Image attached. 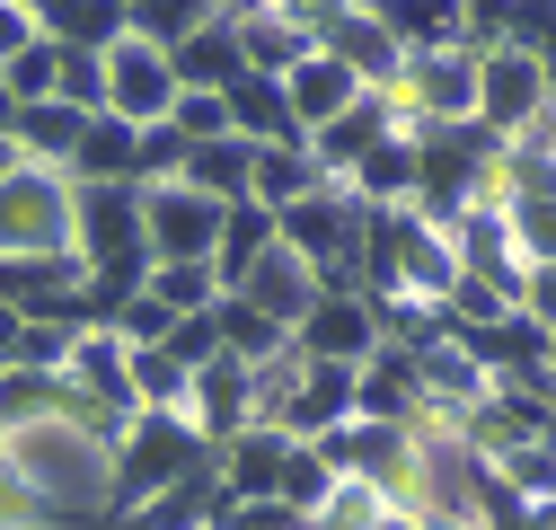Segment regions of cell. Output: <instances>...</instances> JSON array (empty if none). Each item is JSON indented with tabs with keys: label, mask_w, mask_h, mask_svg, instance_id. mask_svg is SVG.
Returning <instances> with one entry per match:
<instances>
[{
	"label": "cell",
	"mask_w": 556,
	"mask_h": 530,
	"mask_svg": "<svg viewBox=\"0 0 556 530\" xmlns=\"http://www.w3.org/2000/svg\"><path fill=\"white\" fill-rule=\"evenodd\" d=\"M10 478L45 504V513H62V504H106V487H115V451H98L80 425H36V433H10Z\"/></svg>",
	"instance_id": "obj_1"
},
{
	"label": "cell",
	"mask_w": 556,
	"mask_h": 530,
	"mask_svg": "<svg viewBox=\"0 0 556 530\" xmlns=\"http://www.w3.org/2000/svg\"><path fill=\"white\" fill-rule=\"evenodd\" d=\"M194 459H213V442L194 433V416H177V407H142L132 416V433L115 442V487H106V504L115 513H142L160 487H177Z\"/></svg>",
	"instance_id": "obj_2"
},
{
	"label": "cell",
	"mask_w": 556,
	"mask_h": 530,
	"mask_svg": "<svg viewBox=\"0 0 556 530\" xmlns=\"http://www.w3.org/2000/svg\"><path fill=\"white\" fill-rule=\"evenodd\" d=\"M72 230H80V186L62 168L18 160L0 177V256H53L72 248Z\"/></svg>",
	"instance_id": "obj_3"
},
{
	"label": "cell",
	"mask_w": 556,
	"mask_h": 530,
	"mask_svg": "<svg viewBox=\"0 0 556 530\" xmlns=\"http://www.w3.org/2000/svg\"><path fill=\"white\" fill-rule=\"evenodd\" d=\"M80 265L124 292L151 283V239H142V186H80V230H72Z\"/></svg>",
	"instance_id": "obj_4"
},
{
	"label": "cell",
	"mask_w": 556,
	"mask_h": 530,
	"mask_svg": "<svg viewBox=\"0 0 556 530\" xmlns=\"http://www.w3.org/2000/svg\"><path fill=\"white\" fill-rule=\"evenodd\" d=\"M222 222H230V204L194 194L186 177H177V186H142V239H151V265H213Z\"/></svg>",
	"instance_id": "obj_5"
},
{
	"label": "cell",
	"mask_w": 556,
	"mask_h": 530,
	"mask_svg": "<svg viewBox=\"0 0 556 530\" xmlns=\"http://www.w3.org/2000/svg\"><path fill=\"white\" fill-rule=\"evenodd\" d=\"M177 98H186V80H177V53L168 45H151V36H124L115 53H106V115H124V124H168L177 115Z\"/></svg>",
	"instance_id": "obj_6"
},
{
	"label": "cell",
	"mask_w": 556,
	"mask_h": 530,
	"mask_svg": "<svg viewBox=\"0 0 556 530\" xmlns=\"http://www.w3.org/2000/svg\"><path fill=\"white\" fill-rule=\"evenodd\" d=\"M539 106H547V62L530 45H504V53L477 62V124H495L513 142V132L539 124Z\"/></svg>",
	"instance_id": "obj_7"
},
{
	"label": "cell",
	"mask_w": 556,
	"mask_h": 530,
	"mask_svg": "<svg viewBox=\"0 0 556 530\" xmlns=\"http://www.w3.org/2000/svg\"><path fill=\"white\" fill-rule=\"evenodd\" d=\"M442 230H451V248H459V275H477V283H495V292H513V301H521L530 256H521V239H513V213H504V204H477V213H459V222H442Z\"/></svg>",
	"instance_id": "obj_8"
},
{
	"label": "cell",
	"mask_w": 556,
	"mask_h": 530,
	"mask_svg": "<svg viewBox=\"0 0 556 530\" xmlns=\"http://www.w3.org/2000/svg\"><path fill=\"white\" fill-rule=\"evenodd\" d=\"M186 416H194V433L213 442V451H230V442L256 425V363H239V354L203 363L194 389H186Z\"/></svg>",
	"instance_id": "obj_9"
},
{
	"label": "cell",
	"mask_w": 556,
	"mask_h": 530,
	"mask_svg": "<svg viewBox=\"0 0 556 530\" xmlns=\"http://www.w3.org/2000/svg\"><path fill=\"white\" fill-rule=\"evenodd\" d=\"M380 142H397V98H389V89H363L336 124L309 132V160H318V177H354Z\"/></svg>",
	"instance_id": "obj_10"
},
{
	"label": "cell",
	"mask_w": 556,
	"mask_h": 530,
	"mask_svg": "<svg viewBox=\"0 0 556 530\" xmlns=\"http://www.w3.org/2000/svg\"><path fill=\"white\" fill-rule=\"evenodd\" d=\"M301 354L309 363H371L380 354V310L363 292H318V310L301 318Z\"/></svg>",
	"instance_id": "obj_11"
},
{
	"label": "cell",
	"mask_w": 556,
	"mask_h": 530,
	"mask_svg": "<svg viewBox=\"0 0 556 530\" xmlns=\"http://www.w3.org/2000/svg\"><path fill=\"white\" fill-rule=\"evenodd\" d=\"M301 363H309V354H301ZM354 416H363V363H309L301 389H292L283 433H292V442H318V433L354 425Z\"/></svg>",
	"instance_id": "obj_12"
},
{
	"label": "cell",
	"mask_w": 556,
	"mask_h": 530,
	"mask_svg": "<svg viewBox=\"0 0 556 530\" xmlns=\"http://www.w3.org/2000/svg\"><path fill=\"white\" fill-rule=\"evenodd\" d=\"M222 504H230V478H222V451H213V459H194L177 487H160V495L132 513L124 530H213V521H222Z\"/></svg>",
	"instance_id": "obj_13"
},
{
	"label": "cell",
	"mask_w": 556,
	"mask_h": 530,
	"mask_svg": "<svg viewBox=\"0 0 556 530\" xmlns=\"http://www.w3.org/2000/svg\"><path fill=\"white\" fill-rule=\"evenodd\" d=\"M318 45H327V53H336L363 89H397V72H406V45L389 36V18H380V10H344Z\"/></svg>",
	"instance_id": "obj_14"
},
{
	"label": "cell",
	"mask_w": 556,
	"mask_h": 530,
	"mask_svg": "<svg viewBox=\"0 0 556 530\" xmlns=\"http://www.w3.org/2000/svg\"><path fill=\"white\" fill-rule=\"evenodd\" d=\"M222 98H230V132H239V142H256V151H274V142H309L301 115H292V89L274 80V72H239Z\"/></svg>",
	"instance_id": "obj_15"
},
{
	"label": "cell",
	"mask_w": 556,
	"mask_h": 530,
	"mask_svg": "<svg viewBox=\"0 0 556 530\" xmlns=\"http://www.w3.org/2000/svg\"><path fill=\"white\" fill-rule=\"evenodd\" d=\"M451 345H468V363H477L485 380H513V371H539V363H547V327H539L530 310H504V318L468 327V337H451Z\"/></svg>",
	"instance_id": "obj_16"
},
{
	"label": "cell",
	"mask_w": 556,
	"mask_h": 530,
	"mask_svg": "<svg viewBox=\"0 0 556 530\" xmlns=\"http://www.w3.org/2000/svg\"><path fill=\"white\" fill-rule=\"evenodd\" d=\"M239 292H248L265 318H283L292 337H301V318L318 310V265H309V256H292V248H274V256H256V275H248Z\"/></svg>",
	"instance_id": "obj_17"
},
{
	"label": "cell",
	"mask_w": 556,
	"mask_h": 530,
	"mask_svg": "<svg viewBox=\"0 0 556 530\" xmlns=\"http://www.w3.org/2000/svg\"><path fill=\"white\" fill-rule=\"evenodd\" d=\"M283 469H292V433L283 425H248L230 451H222V478L239 504H265V495H283Z\"/></svg>",
	"instance_id": "obj_18"
},
{
	"label": "cell",
	"mask_w": 556,
	"mask_h": 530,
	"mask_svg": "<svg viewBox=\"0 0 556 530\" xmlns=\"http://www.w3.org/2000/svg\"><path fill=\"white\" fill-rule=\"evenodd\" d=\"M27 18L53 36V45H80V53H115L132 36L124 0H27Z\"/></svg>",
	"instance_id": "obj_19"
},
{
	"label": "cell",
	"mask_w": 556,
	"mask_h": 530,
	"mask_svg": "<svg viewBox=\"0 0 556 530\" xmlns=\"http://www.w3.org/2000/svg\"><path fill=\"white\" fill-rule=\"evenodd\" d=\"M283 89H292V115H301V132H318V124H336L344 106H354V98H363V80H354V72H344V62H336L327 45L292 62V72H283Z\"/></svg>",
	"instance_id": "obj_20"
},
{
	"label": "cell",
	"mask_w": 556,
	"mask_h": 530,
	"mask_svg": "<svg viewBox=\"0 0 556 530\" xmlns=\"http://www.w3.org/2000/svg\"><path fill=\"white\" fill-rule=\"evenodd\" d=\"M72 380L98 398V407H124V416H142V398H132V345L115 337V327H89V337L72 345Z\"/></svg>",
	"instance_id": "obj_21"
},
{
	"label": "cell",
	"mask_w": 556,
	"mask_h": 530,
	"mask_svg": "<svg viewBox=\"0 0 556 530\" xmlns=\"http://www.w3.org/2000/svg\"><path fill=\"white\" fill-rule=\"evenodd\" d=\"M80 142H89V115H80L72 98H36V106L18 115V151H27L36 168H62V177H72Z\"/></svg>",
	"instance_id": "obj_22"
},
{
	"label": "cell",
	"mask_w": 556,
	"mask_h": 530,
	"mask_svg": "<svg viewBox=\"0 0 556 530\" xmlns=\"http://www.w3.org/2000/svg\"><path fill=\"white\" fill-rule=\"evenodd\" d=\"M274 248H283V213H274V204H256V194H248V204H230V222H222V248H213L222 283L239 292V283L256 275V256H274Z\"/></svg>",
	"instance_id": "obj_23"
},
{
	"label": "cell",
	"mask_w": 556,
	"mask_h": 530,
	"mask_svg": "<svg viewBox=\"0 0 556 530\" xmlns=\"http://www.w3.org/2000/svg\"><path fill=\"white\" fill-rule=\"evenodd\" d=\"M248 72V45H239V18L222 10V18H203L186 45H177V80L186 89H230Z\"/></svg>",
	"instance_id": "obj_24"
},
{
	"label": "cell",
	"mask_w": 556,
	"mask_h": 530,
	"mask_svg": "<svg viewBox=\"0 0 556 530\" xmlns=\"http://www.w3.org/2000/svg\"><path fill=\"white\" fill-rule=\"evenodd\" d=\"M132 168H142V124L89 115V142L72 160V186H132Z\"/></svg>",
	"instance_id": "obj_25"
},
{
	"label": "cell",
	"mask_w": 556,
	"mask_h": 530,
	"mask_svg": "<svg viewBox=\"0 0 556 530\" xmlns=\"http://www.w3.org/2000/svg\"><path fill=\"white\" fill-rule=\"evenodd\" d=\"M380 18L406 53H451L468 45V0H380Z\"/></svg>",
	"instance_id": "obj_26"
},
{
	"label": "cell",
	"mask_w": 556,
	"mask_h": 530,
	"mask_svg": "<svg viewBox=\"0 0 556 530\" xmlns=\"http://www.w3.org/2000/svg\"><path fill=\"white\" fill-rule=\"evenodd\" d=\"M186 186L213 194V204H248V194H256V142H239V132H222V142H194Z\"/></svg>",
	"instance_id": "obj_27"
},
{
	"label": "cell",
	"mask_w": 556,
	"mask_h": 530,
	"mask_svg": "<svg viewBox=\"0 0 556 530\" xmlns=\"http://www.w3.org/2000/svg\"><path fill=\"white\" fill-rule=\"evenodd\" d=\"M239 45H248V72H274V80H283L301 53H318V36L301 18H283L274 0H265V10H239Z\"/></svg>",
	"instance_id": "obj_28"
},
{
	"label": "cell",
	"mask_w": 556,
	"mask_h": 530,
	"mask_svg": "<svg viewBox=\"0 0 556 530\" xmlns=\"http://www.w3.org/2000/svg\"><path fill=\"white\" fill-rule=\"evenodd\" d=\"M62 407H72V371H0V425L10 433L62 425Z\"/></svg>",
	"instance_id": "obj_29"
},
{
	"label": "cell",
	"mask_w": 556,
	"mask_h": 530,
	"mask_svg": "<svg viewBox=\"0 0 556 530\" xmlns=\"http://www.w3.org/2000/svg\"><path fill=\"white\" fill-rule=\"evenodd\" d=\"M222 345L239 354V363H283V354H301V337L283 318H265L248 292H222Z\"/></svg>",
	"instance_id": "obj_30"
},
{
	"label": "cell",
	"mask_w": 556,
	"mask_h": 530,
	"mask_svg": "<svg viewBox=\"0 0 556 530\" xmlns=\"http://www.w3.org/2000/svg\"><path fill=\"white\" fill-rule=\"evenodd\" d=\"M344 186H354L371 213H380V204H415V186H425V151H415L406 132H397V142H380V151H371L354 177H344Z\"/></svg>",
	"instance_id": "obj_31"
},
{
	"label": "cell",
	"mask_w": 556,
	"mask_h": 530,
	"mask_svg": "<svg viewBox=\"0 0 556 530\" xmlns=\"http://www.w3.org/2000/svg\"><path fill=\"white\" fill-rule=\"evenodd\" d=\"M371 310H380V345H406V354L451 345V310H442V301H425V292H380Z\"/></svg>",
	"instance_id": "obj_32"
},
{
	"label": "cell",
	"mask_w": 556,
	"mask_h": 530,
	"mask_svg": "<svg viewBox=\"0 0 556 530\" xmlns=\"http://www.w3.org/2000/svg\"><path fill=\"white\" fill-rule=\"evenodd\" d=\"M327 177H318V160H309V142H274V151H256V204H274V213H292L301 194H318Z\"/></svg>",
	"instance_id": "obj_33"
},
{
	"label": "cell",
	"mask_w": 556,
	"mask_h": 530,
	"mask_svg": "<svg viewBox=\"0 0 556 530\" xmlns=\"http://www.w3.org/2000/svg\"><path fill=\"white\" fill-rule=\"evenodd\" d=\"M459 442H468L477 459H513L521 442H547V433L513 407V398H485V407H468V416H459Z\"/></svg>",
	"instance_id": "obj_34"
},
{
	"label": "cell",
	"mask_w": 556,
	"mask_h": 530,
	"mask_svg": "<svg viewBox=\"0 0 556 530\" xmlns=\"http://www.w3.org/2000/svg\"><path fill=\"white\" fill-rule=\"evenodd\" d=\"M124 18H132V36H151V45H186L203 18H222V0H124Z\"/></svg>",
	"instance_id": "obj_35"
},
{
	"label": "cell",
	"mask_w": 556,
	"mask_h": 530,
	"mask_svg": "<svg viewBox=\"0 0 556 530\" xmlns=\"http://www.w3.org/2000/svg\"><path fill=\"white\" fill-rule=\"evenodd\" d=\"M151 301H168L177 318H194V310H222V265H151V283H142Z\"/></svg>",
	"instance_id": "obj_36"
},
{
	"label": "cell",
	"mask_w": 556,
	"mask_h": 530,
	"mask_svg": "<svg viewBox=\"0 0 556 530\" xmlns=\"http://www.w3.org/2000/svg\"><path fill=\"white\" fill-rule=\"evenodd\" d=\"M186 389H194V371L168 345H132V398H142V407H177L186 416Z\"/></svg>",
	"instance_id": "obj_37"
},
{
	"label": "cell",
	"mask_w": 556,
	"mask_h": 530,
	"mask_svg": "<svg viewBox=\"0 0 556 530\" xmlns=\"http://www.w3.org/2000/svg\"><path fill=\"white\" fill-rule=\"evenodd\" d=\"M327 495H336L327 451H318V442H292V469H283V495H274V504H292L301 521H318V513H327Z\"/></svg>",
	"instance_id": "obj_38"
},
{
	"label": "cell",
	"mask_w": 556,
	"mask_h": 530,
	"mask_svg": "<svg viewBox=\"0 0 556 530\" xmlns=\"http://www.w3.org/2000/svg\"><path fill=\"white\" fill-rule=\"evenodd\" d=\"M72 345H80V327L27 318V337H18V363H10V371H72Z\"/></svg>",
	"instance_id": "obj_39"
},
{
	"label": "cell",
	"mask_w": 556,
	"mask_h": 530,
	"mask_svg": "<svg viewBox=\"0 0 556 530\" xmlns=\"http://www.w3.org/2000/svg\"><path fill=\"white\" fill-rule=\"evenodd\" d=\"M504 213H513L521 256L530 265H556V194H521V204H504Z\"/></svg>",
	"instance_id": "obj_40"
},
{
	"label": "cell",
	"mask_w": 556,
	"mask_h": 530,
	"mask_svg": "<svg viewBox=\"0 0 556 530\" xmlns=\"http://www.w3.org/2000/svg\"><path fill=\"white\" fill-rule=\"evenodd\" d=\"M0 80H10L18 89V106H36V98H53V80H62V45L53 36H36L18 62H10V72H0Z\"/></svg>",
	"instance_id": "obj_41"
},
{
	"label": "cell",
	"mask_w": 556,
	"mask_h": 530,
	"mask_svg": "<svg viewBox=\"0 0 556 530\" xmlns=\"http://www.w3.org/2000/svg\"><path fill=\"white\" fill-rule=\"evenodd\" d=\"M442 310H451V337H468V327H485V318H504V310H521V301H513V292H495V283H477V275H459Z\"/></svg>",
	"instance_id": "obj_42"
},
{
	"label": "cell",
	"mask_w": 556,
	"mask_h": 530,
	"mask_svg": "<svg viewBox=\"0 0 556 530\" xmlns=\"http://www.w3.org/2000/svg\"><path fill=\"white\" fill-rule=\"evenodd\" d=\"M168 354H177L186 371L222 363V354H230V345H222V310H194V318H177V327H168Z\"/></svg>",
	"instance_id": "obj_43"
},
{
	"label": "cell",
	"mask_w": 556,
	"mask_h": 530,
	"mask_svg": "<svg viewBox=\"0 0 556 530\" xmlns=\"http://www.w3.org/2000/svg\"><path fill=\"white\" fill-rule=\"evenodd\" d=\"M513 27H521V0H468V53H477V62L504 53Z\"/></svg>",
	"instance_id": "obj_44"
},
{
	"label": "cell",
	"mask_w": 556,
	"mask_h": 530,
	"mask_svg": "<svg viewBox=\"0 0 556 530\" xmlns=\"http://www.w3.org/2000/svg\"><path fill=\"white\" fill-rule=\"evenodd\" d=\"M168 124L186 132V142H222V132H230V98H222V89H186Z\"/></svg>",
	"instance_id": "obj_45"
},
{
	"label": "cell",
	"mask_w": 556,
	"mask_h": 530,
	"mask_svg": "<svg viewBox=\"0 0 556 530\" xmlns=\"http://www.w3.org/2000/svg\"><path fill=\"white\" fill-rule=\"evenodd\" d=\"M495 469H504L530 504H547V495H556V442H521L513 459H495Z\"/></svg>",
	"instance_id": "obj_46"
},
{
	"label": "cell",
	"mask_w": 556,
	"mask_h": 530,
	"mask_svg": "<svg viewBox=\"0 0 556 530\" xmlns=\"http://www.w3.org/2000/svg\"><path fill=\"white\" fill-rule=\"evenodd\" d=\"M168 327H177V310H168V301L132 292V301H124V318H115V337H124V345H168Z\"/></svg>",
	"instance_id": "obj_47"
},
{
	"label": "cell",
	"mask_w": 556,
	"mask_h": 530,
	"mask_svg": "<svg viewBox=\"0 0 556 530\" xmlns=\"http://www.w3.org/2000/svg\"><path fill=\"white\" fill-rule=\"evenodd\" d=\"M213 530H309V521H301L292 504H274V495H265V504H239V495H230Z\"/></svg>",
	"instance_id": "obj_48"
},
{
	"label": "cell",
	"mask_w": 556,
	"mask_h": 530,
	"mask_svg": "<svg viewBox=\"0 0 556 530\" xmlns=\"http://www.w3.org/2000/svg\"><path fill=\"white\" fill-rule=\"evenodd\" d=\"M36 36H45V27L27 18V0H0V72H10V62H18Z\"/></svg>",
	"instance_id": "obj_49"
},
{
	"label": "cell",
	"mask_w": 556,
	"mask_h": 530,
	"mask_svg": "<svg viewBox=\"0 0 556 530\" xmlns=\"http://www.w3.org/2000/svg\"><path fill=\"white\" fill-rule=\"evenodd\" d=\"M274 10H283V18H301L309 36H327V27L344 18V10H354V0H274Z\"/></svg>",
	"instance_id": "obj_50"
},
{
	"label": "cell",
	"mask_w": 556,
	"mask_h": 530,
	"mask_svg": "<svg viewBox=\"0 0 556 530\" xmlns=\"http://www.w3.org/2000/svg\"><path fill=\"white\" fill-rule=\"evenodd\" d=\"M521 310L539 327H556V265H530V283H521Z\"/></svg>",
	"instance_id": "obj_51"
},
{
	"label": "cell",
	"mask_w": 556,
	"mask_h": 530,
	"mask_svg": "<svg viewBox=\"0 0 556 530\" xmlns=\"http://www.w3.org/2000/svg\"><path fill=\"white\" fill-rule=\"evenodd\" d=\"M425 530H485L477 513H425Z\"/></svg>",
	"instance_id": "obj_52"
},
{
	"label": "cell",
	"mask_w": 556,
	"mask_h": 530,
	"mask_svg": "<svg viewBox=\"0 0 556 530\" xmlns=\"http://www.w3.org/2000/svg\"><path fill=\"white\" fill-rule=\"evenodd\" d=\"M530 530H556V495H547V504H530Z\"/></svg>",
	"instance_id": "obj_53"
},
{
	"label": "cell",
	"mask_w": 556,
	"mask_h": 530,
	"mask_svg": "<svg viewBox=\"0 0 556 530\" xmlns=\"http://www.w3.org/2000/svg\"><path fill=\"white\" fill-rule=\"evenodd\" d=\"M18 160H27V151H18V142H10V132H0V177H10V168H18Z\"/></svg>",
	"instance_id": "obj_54"
},
{
	"label": "cell",
	"mask_w": 556,
	"mask_h": 530,
	"mask_svg": "<svg viewBox=\"0 0 556 530\" xmlns=\"http://www.w3.org/2000/svg\"><path fill=\"white\" fill-rule=\"evenodd\" d=\"M547 363H556V327H547Z\"/></svg>",
	"instance_id": "obj_55"
},
{
	"label": "cell",
	"mask_w": 556,
	"mask_h": 530,
	"mask_svg": "<svg viewBox=\"0 0 556 530\" xmlns=\"http://www.w3.org/2000/svg\"><path fill=\"white\" fill-rule=\"evenodd\" d=\"M547 442H556V407H547Z\"/></svg>",
	"instance_id": "obj_56"
},
{
	"label": "cell",
	"mask_w": 556,
	"mask_h": 530,
	"mask_svg": "<svg viewBox=\"0 0 556 530\" xmlns=\"http://www.w3.org/2000/svg\"><path fill=\"white\" fill-rule=\"evenodd\" d=\"M0 451H10V425H0Z\"/></svg>",
	"instance_id": "obj_57"
},
{
	"label": "cell",
	"mask_w": 556,
	"mask_h": 530,
	"mask_svg": "<svg viewBox=\"0 0 556 530\" xmlns=\"http://www.w3.org/2000/svg\"><path fill=\"white\" fill-rule=\"evenodd\" d=\"M354 10H380V0H354Z\"/></svg>",
	"instance_id": "obj_58"
},
{
	"label": "cell",
	"mask_w": 556,
	"mask_h": 530,
	"mask_svg": "<svg viewBox=\"0 0 556 530\" xmlns=\"http://www.w3.org/2000/svg\"><path fill=\"white\" fill-rule=\"evenodd\" d=\"M547 98H556V72H547Z\"/></svg>",
	"instance_id": "obj_59"
}]
</instances>
